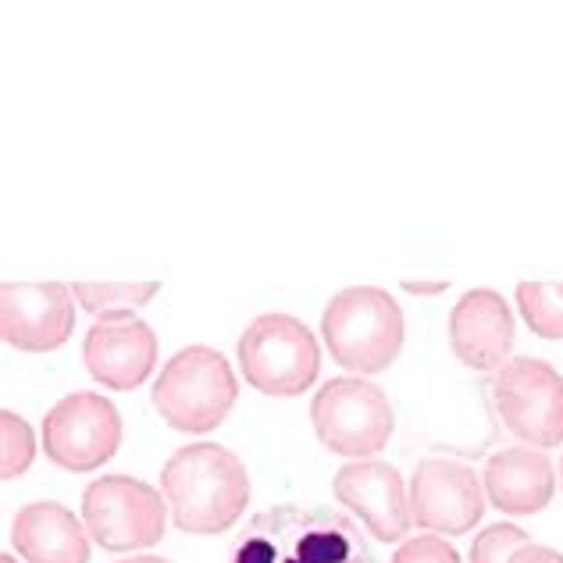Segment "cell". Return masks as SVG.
<instances>
[{
  "mask_svg": "<svg viewBox=\"0 0 563 563\" xmlns=\"http://www.w3.org/2000/svg\"><path fill=\"white\" fill-rule=\"evenodd\" d=\"M229 563H375L346 514L329 507H272L232 542Z\"/></svg>",
  "mask_w": 563,
  "mask_h": 563,
  "instance_id": "cell-1",
  "label": "cell"
},
{
  "mask_svg": "<svg viewBox=\"0 0 563 563\" xmlns=\"http://www.w3.org/2000/svg\"><path fill=\"white\" fill-rule=\"evenodd\" d=\"M161 488L175 528L186 536H218L243 517L250 503L246 464L218 442H197L168 456Z\"/></svg>",
  "mask_w": 563,
  "mask_h": 563,
  "instance_id": "cell-2",
  "label": "cell"
},
{
  "mask_svg": "<svg viewBox=\"0 0 563 563\" xmlns=\"http://www.w3.org/2000/svg\"><path fill=\"white\" fill-rule=\"evenodd\" d=\"M321 335L339 367L378 375L404 350V310L378 286H350L324 307Z\"/></svg>",
  "mask_w": 563,
  "mask_h": 563,
  "instance_id": "cell-3",
  "label": "cell"
},
{
  "mask_svg": "<svg viewBox=\"0 0 563 563\" xmlns=\"http://www.w3.org/2000/svg\"><path fill=\"white\" fill-rule=\"evenodd\" d=\"M240 385L232 364L211 346H186L165 361L154 382V407L175 432L203 435L229 418Z\"/></svg>",
  "mask_w": 563,
  "mask_h": 563,
  "instance_id": "cell-4",
  "label": "cell"
},
{
  "mask_svg": "<svg viewBox=\"0 0 563 563\" xmlns=\"http://www.w3.org/2000/svg\"><path fill=\"white\" fill-rule=\"evenodd\" d=\"M235 357L246 385L264 396H300L321 372L318 339L292 314H261L250 321Z\"/></svg>",
  "mask_w": 563,
  "mask_h": 563,
  "instance_id": "cell-5",
  "label": "cell"
},
{
  "mask_svg": "<svg viewBox=\"0 0 563 563\" xmlns=\"http://www.w3.org/2000/svg\"><path fill=\"white\" fill-rule=\"evenodd\" d=\"M165 503L132 474H103L82 493V525L108 553L151 550L165 539Z\"/></svg>",
  "mask_w": 563,
  "mask_h": 563,
  "instance_id": "cell-6",
  "label": "cell"
},
{
  "mask_svg": "<svg viewBox=\"0 0 563 563\" xmlns=\"http://www.w3.org/2000/svg\"><path fill=\"white\" fill-rule=\"evenodd\" d=\"M310 421L324 446L339 456H353V461H364L389 446L396 428L389 396L364 378L324 382L310 404Z\"/></svg>",
  "mask_w": 563,
  "mask_h": 563,
  "instance_id": "cell-7",
  "label": "cell"
},
{
  "mask_svg": "<svg viewBox=\"0 0 563 563\" xmlns=\"http://www.w3.org/2000/svg\"><path fill=\"white\" fill-rule=\"evenodd\" d=\"M493 404L514 439L553 450L563 442V375L539 357H517L493 378Z\"/></svg>",
  "mask_w": 563,
  "mask_h": 563,
  "instance_id": "cell-8",
  "label": "cell"
},
{
  "mask_svg": "<svg viewBox=\"0 0 563 563\" xmlns=\"http://www.w3.org/2000/svg\"><path fill=\"white\" fill-rule=\"evenodd\" d=\"M122 446V418L100 393H71L43 418L47 461L71 474L97 471Z\"/></svg>",
  "mask_w": 563,
  "mask_h": 563,
  "instance_id": "cell-9",
  "label": "cell"
},
{
  "mask_svg": "<svg viewBox=\"0 0 563 563\" xmlns=\"http://www.w3.org/2000/svg\"><path fill=\"white\" fill-rule=\"evenodd\" d=\"M410 521L442 536H467L485 514V488L474 467L446 456H424L410 474Z\"/></svg>",
  "mask_w": 563,
  "mask_h": 563,
  "instance_id": "cell-10",
  "label": "cell"
},
{
  "mask_svg": "<svg viewBox=\"0 0 563 563\" xmlns=\"http://www.w3.org/2000/svg\"><path fill=\"white\" fill-rule=\"evenodd\" d=\"M0 332L25 353L65 346L76 332V303L62 282H4L0 286Z\"/></svg>",
  "mask_w": 563,
  "mask_h": 563,
  "instance_id": "cell-11",
  "label": "cell"
},
{
  "mask_svg": "<svg viewBox=\"0 0 563 563\" xmlns=\"http://www.w3.org/2000/svg\"><path fill=\"white\" fill-rule=\"evenodd\" d=\"M517 339L514 310L496 289H467L450 310V346L474 372L496 375L510 364Z\"/></svg>",
  "mask_w": 563,
  "mask_h": 563,
  "instance_id": "cell-12",
  "label": "cell"
},
{
  "mask_svg": "<svg viewBox=\"0 0 563 563\" xmlns=\"http://www.w3.org/2000/svg\"><path fill=\"white\" fill-rule=\"evenodd\" d=\"M335 499L357 514L378 542H399L413 525L404 474L385 461L346 464L335 474Z\"/></svg>",
  "mask_w": 563,
  "mask_h": 563,
  "instance_id": "cell-13",
  "label": "cell"
},
{
  "mask_svg": "<svg viewBox=\"0 0 563 563\" xmlns=\"http://www.w3.org/2000/svg\"><path fill=\"white\" fill-rule=\"evenodd\" d=\"M82 361L103 389H140L157 364V335L140 318H100L86 332Z\"/></svg>",
  "mask_w": 563,
  "mask_h": 563,
  "instance_id": "cell-14",
  "label": "cell"
},
{
  "mask_svg": "<svg viewBox=\"0 0 563 563\" xmlns=\"http://www.w3.org/2000/svg\"><path fill=\"white\" fill-rule=\"evenodd\" d=\"M556 493V471L536 446H503L485 464V496L496 510L531 517L550 507Z\"/></svg>",
  "mask_w": 563,
  "mask_h": 563,
  "instance_id": "cell-15",
  "label": "cell"
},
{
  "mask_svg": "<svg viewBox=\"0 0 563 563\" xmlns=\"http://www.w3.org/2000/svg\"><path fill=\"white\" fill-rule=\"evenodd\" d=\"M11 542L25 563H90V531L54 499L29 503L14 514Z\"/></svg>",
  "mask_w": 563,
  "mask_h": 563,
  "instance_id": "cell-16",
  "label": "cell"
},
{
  "mask_svg": "<svg viewBox=\"0 0 563 563\" xmlns=\"http://www.w3.org/2000/svg\"><path fill=\"white\" fill-rule=\"evenodd\" d=\"M161 282H76L71 292L82 310L100 318H132V310L151 303Z\"/></svg>",
  "mask_w": 563,
  "mask_h": 563,
  "instance_id": "cell-17",
  "label": "cell"
},
{
  "mask_svg": "<svg viewBox=\"0 0 563 563\" xmlns=\"http://www.w3.org/2000/svg\"><path fill=\"white\" fill-rule=\"evenodd\" d=\"M517 307L536 335L563 339V282H521Z\"/></svg>",
  "mask_w": 563,
  "mask_h": 563,
  "instance_id": "cell-18",
  "label": "cell"
},
{
  "mask_svg": "<svg viewBox=\"0 0 563 563\" xmlns=\"http://www.w3.org/2000/svg\"><path fill=\"white\" fill-rule=\"evenodd\" d=\"M36 461V435L14 410H0V478H22Z\"/></svg>",
  "mask_w": 563,
  "mask_h": 563,
  "instance_id": "cell-19",
  "label": "cell"
},
{
  "mask_svg": "<svg viewBox=\"0 0 563 563\" xmlns=\"http://www.w3.org/2000/svg\"><path fill=\"white\" fill-rule=\"evenodd\" d=\"M531 539L525 528L517 525H488L478 531L471 545V563H510L517 550H525Z\"/></svg>",
  "mask_w": 563,
  "mask_h": 563,
  "instance_id": "cell-20",
  "label": "cell"
},
{
  "mask_svg": "<svg viewBox=\"0 0 563 563\" xmlns=\"http://www.w3.org/2000/svg\"><path fill=\"white\" fill-rule=\"evenodd\" d=\"M393 563H461V553L442 536H418L399 545Z\"/></svg>",
  "mask_w": 563,
  "mask_h": 563,
  "instance_id": "cell-21",
  "label": "cell"
},
{
  "mask_svg": "<svg viewBox=\"0 0 563 563\" xmlns=\"http://www.w3.org/2000/svg\"><path fill=\"white\" fill-rule=\"evenodd\" d=\"M510 563H563V553L550 550V545H536L528 542L525 550H517Z\"/></svg>",
  "mask_w": 563,
  "mask_h": 563,
  "instance_id": "cell-22",
  "label": "cell"
},
{
  "mask_svg": "<svg viewBox=\"0 0 563 563\" xmlns=\"http://www.w3.org/2000/svg\"><path fill=\"white\" fill-rule=\"evenodd\" d=\"M407 292H418V296H432V292H442L446 289V282H404Z\"/></svg>",
  "mask_w": 563,
  "mask_h": 563,
  "instance_id": "cell-23",
  "label": "cell"
},
{
  "mask_svg": "<svg viewBox=\"0 0 563 563\" xmlns=\"http://www.w3.org/2000/svg\"><path fill=\"white\" fill-rule=\"evenodd\" d=\"M118 563H172L165 556H136V560H118Z\"/></svg>",
  "mask_w": 563,
  "mask_h": 563,
  "instance_id": "cell-24",
  "label": "cell"
},
{
  "mask_svg": "<svg viewBox=\"0 0 563 563\" xmlns=\"http://www.w3.org/2000/svg\"><path fill=\"white\" fill-rule=\"evenodd\" d=\"M0 563H19V560H14V556H8V553H4V556H0Z\"/></svg>",
  "mask_w": 563,
  "mask_h": 563,
  "instance_id": "cell-25",
  "label": "cell"
},
{
  "mask_svg": "<svg viewBox=\"0 0 563 563\" xmlns=\"http://www.w3.org/2000/svg\"><path fill=\"white\" fill-rule=\"evenodd\" d=\"M560 485H563V456H560Z\"/></svg>",
  "mask_w": 563,
  "mask_h": 563,
  "instance_id": "cell-26",
  "label": "cell"
}]
</instances>
